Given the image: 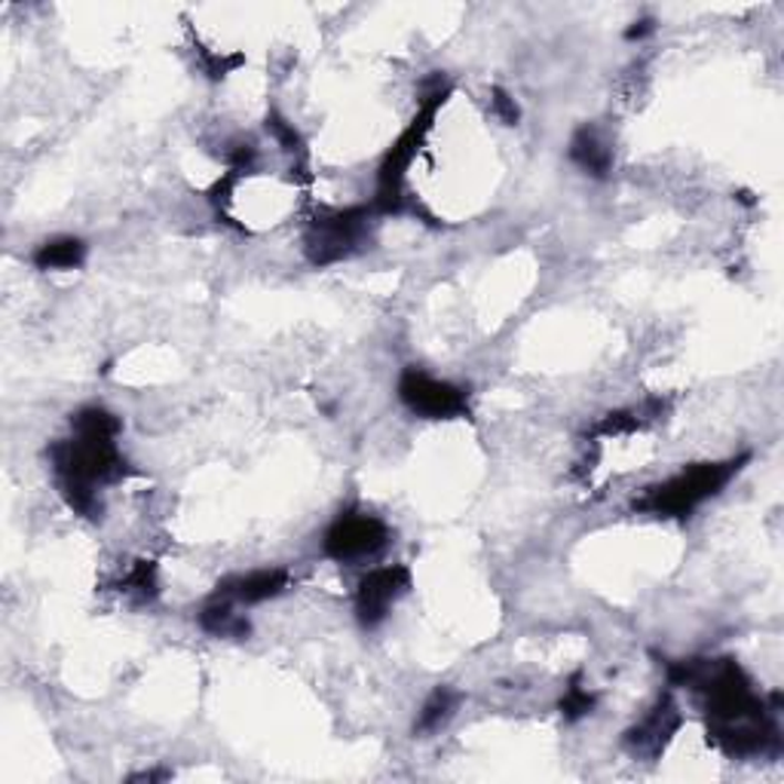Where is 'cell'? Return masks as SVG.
<instances>
[{"label": "cell", "instance_id": "7a4b0ae2", "mask_svg": "<svg viewBox=\"0 0 784 784\" xmlns=\"http://www.w3.org/2000/svg\"><path fill=\"white\" fill-rule=\"evenodd\" d=\"M748 460H751V453L720 460V463L690 466V469L678 472L675 479L650 488L640 500H635V509L644 515H656V519H690L699 505L718 496L742 472Z\"/></svg>", "mask_w": 784, "mask_h": 784}, {"label": "cell", "instance_id": "d6986e66", "mask_svg": "<svg viewBox=\"0 0 784 784\" xmlns=\"http://www.w3.org/2000/svg\"><path fill=\"white\" fill-rule=\"evenodd\" d=\"M491 107H493V114H496V117H500L505 126H519L521 111H519V105H515V98L505 93V90H493Z\"/></svg>", "mask_w": 784, "mask_h": 784}, {"label": "cell", "instance_id": "52a82bcc", "mask_svg": "<svg viewBox=\"0 0 784 784\" xmlns=\"http://www.w3.org/2000/svg\"><path fill=\"white\" fill-rule=\"evenodd\" d=\"M411 588V571L405 564H386V567H374L359 579L356 585V619L362 628H377L384 625V619L393 610V604Z\"/></svg>", "mask_w": 784, "mask_h": 784}, {"label": "cell", "instance_id": "9c48e42d", "mask_svg": "<svg viewBox=\"0 0 784 784\" xmlns=\"http://www.w3.org/2000/svg\"><path fill=\"white\" fill-rule=\"evenodd\" d=\"M289 571L282 567H266V571L242 573V576H227L224 583H218V598L237 600V604H264V600L280 598L289 588Z\"/></svg>", "mask_w": 784, "mask_h": 784}, {"label": "cell", "instance_id": "9a60e30c", "mask_svg": "<svg viewBox=\"0 0 784 784\" xmlns=\"http://www.w3.org/2000/svg\"><path fill=\"white\" fill-rule=\"evenodd\" d=\"M579 680H583V675H573L571 687H567L564 699L558 702V711L564 714V720H571V723L588 718V714L595 711V704H598V696L588 692L585 687H579Z\"/></svg>", "mask_w": 784, "mask_h": 784}, {"label": "cell", "instance_id": "7c38bea8", "mask_svg": "<svg viewBox=\"0 0 784 784\" xmlns=\"http://www.w3.org/2000/svg\"><path fill=\"white\" fill-rule=\"evenodd\" d=\"M31 261L38 270H77L86 261V242L81 237H55L41 242Z\"/></svg>", "mask_w": 784, "mask_h": 784}, {"label": "cell", "instance_id": "6da1fadb", "mask_svg": "<svg viewBox=\"0 0 784 784\" xmlns=\"http://www.w3.org/2000/svg\"><path fill=\"white\" fill-rule=\"evenodd\" d=\"M46 457L53 463L65 503L83 519L102 515V500H98L102 484H117L133 472L123 460V453L117 451V439H95L81 432H74V439L50 445Z\"/></svg>", "mask_w": 784, "mask_h": 784}, {"label": "cell", "instance_id": "8992f818", "mask_svg": "<svg viewBox=\"0 0 784 784\" xmlns=\"http://www.w3.org/2000/svg\"><path fill=\"white\" fill-rule=\"evenodd\" d=\"M386 543H389L386 521L368 512H346L325 531L322 552L341 564H349V561H365L384 552Z\"/></svg>", "mask_w": 784, "mask_h": 784}, {"label": "cell", "instance_id": "4fadbf2b", "mask_svg": "<svg viewBox=\"0 0 784 784\" xmlns=\"http://www.w3.org/2000/svg\"><path fill=\"white\" fill-rule=\"evenodd\" d=\"M457 704H460V692H453L451 687H436V690L429 692L424 708H420V718L414 723V732H420V735L439 732L453 718Z\"/></svg>", "mask_w": 784, "mask_h": 784}, {"label": "cell", "instance_id": "ba28073f", "mask_svg": "<svg viewBox=\"0 0 784 784\" xmlns=\"http://www.w3.org/2000/svg\"><path fill=\"white\" fill-rule=\"evenodd\" d=\"M680 718L678 704L671 696H662L656 708H652L647 718L640 720L638 726L625 732V744L635 751V754H650V757H659L665 751V744L671 742V735L680 730Z\"/></svg>", "mask_w": 784, "mask_h": 784}, {"label": "cell", "instance_id": "277c9868", "mask_svg": "<svg viewBox=\"0 0 784 784\" xmlns=\"http://www.w3.org/2000/svg\"><path fill=\"white\" fill-rule=\"evenodd\" d=\"M372 215L374 206H349V209H328L316 215L304 233V252L310 264L328 266L349 258L365 240Z\"/></svg>", "mask_w": 784, "mask_h": 784}, {"label": "cell", "instance_id": "2e32d148", "mask_svg": "<svg viewBox=\"0 0 784 784\" xmlns=\"http://www.w3.org/2000/svg\"><path fill=\"white\" fill-rule=\"evenodd\" d=\"M266 129H270V133L276 135V142H280V145L285 147V150H289L292 157H297V160H301V163L306 160V147H304V142H301V135L294 133L292 123L282 121V117H280V114H276V111H273V114L266 117Z\"/></svg>", "mask_w": 784, "mask_h": 784}, {"label": "cell", "instance_id": "44dd1931", "mask_svg": "<svg viewBox=\"0 0 784 784\" xmlns=\"http://www.w3.org/2000/svg\"><path fill=\"white\" fill-rule=\"evenodd\" d=\"M166 778H173V772H169V770H150V772H138V775H133L129 782H166Z\"/></svg>", "mask_w": 784, "mask_h": 784}, {"label": "cell", "instance_id": "ffe728a7", "mask_svg": "<svg viewBox=\"0 0 784 784\" xmlns=\"http://www.w3.org/2000/svg\"><path fill=\"white\" fill-rule=\"evenodd\" d=\"M647 34H652V19H640V22H635V28H628V41H644Z\"/></svg>", "mask_w": 784, "mask_h": 784}, {"label": "cell", "instance_id": "3957f363", "mask_svg": "<svg viewBox=\"0 0 784 784\" xmlns=\"http://www.w3.org/2000/svg\"><path fill=\"white\" fill-rule=\"evenodd\" d=\"M448 95H451V86L445 81H436V86L426 93L424 105L417 111L411 126L399 135L396 145L386 150L384 163H380V173H377V194H374L372 202L374 212L401 215L408 212V209L417 212V206H411V202H408V194H405V173H408V166H411L414 157H417L420 145H424L426 133L432 129V121H436L439 107L448 102Z\"/></svg>", "mask_w": 784, "mask_h": 784}, {"label": "cell", "instance_id": "8fae6325", "mask_svg": "<svg viewBox=\"0 0 784 784\" xmlns=\"http://www.w3.org/2000/svg\"><path fill=\"white\" fill-rule=\"evenodd\" d=\"M200 628L202 631H209V635H215V638L237 640L249 638V631H252L249 619L240 616V613H233V600L218 598V595L200 610Z\"/></svg>", "mask_w": 784, "mask_h": 784}, {"label": "cell", "instance_id": "30bf717a", "mask_svg": "<svg viewBox=\"0 0 784 784\" xmlns=\"http://www.w3.org/2000/svg\"><path fill=\"white\" fill-rule=\"evenodd\" d=\"M571 160L583 169L585 175H595V178H607L613 166V150L607 147V142L600 138V133L595 126H583L576 129V135L571 138Z\"/></svg>", "mask_w": 784, "mask_h": 784}, {"label": "cell", "instance_id": "5b68a950", "mask_svg": "<svg viewBox=\"0 0 784 784\" xmlns=\"http://www.w3.org/2000/svg\"><path fill=\"white\" fill-rule=\"evenodd\" d=\"M399 399L424 420H457L469 417V393L463 386L429 377L424 368H405L399 377Z\"/></svg>", "mask_w": 784, "mask_h": 784}, {"label": "cell", "instance_id": "ac0fdd59", "mask_svg": "<svg viewBox=\"0 0 784 784\" xmlns=\"http://www.w3.org/2000/svg\"><path fill=\"white\" fill-rule=\"evenodd\" d=\"M242 65V55H221V53H202V71L212 81H224L233 67Z\"/></svg>", "mask_w": 784, "mask_h": 784}, {"label": "cell", "instance_id": "e0dca14e", "mask_svg": "<svg viewBox=\"0 0 784 784\" xmlns=\"http://www.w3.org/2000/svg\"><path fill=\"white\" fill-rule=\"evenodd\" d=\"M644 424V411H613L607 414L598 426H595V436H625V432H635Z\"/></svg>", "mask_w": 784, "mask_h": 784}, {"label": "cell", "instance_id": "5bb4252c", "mask_svg": "<svg viewBox=\"0 0 784 784\" xmlns=\"http://www.w3.org/2000/svg\"><path fill=\"white\" fill-rule=\"evenodd\" d=\"M126 595H133L138 604H150L160 595V583H157V564L154 561H138L133 571L126 573V579L121 583Z\"/></svg>", "mask_w": 784, "mask_h": 784}]
</instances>
